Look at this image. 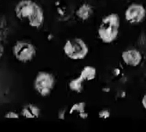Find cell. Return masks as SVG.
<instances>
[{
  "mask_svg": "<svg viewBox=\"0 0 146 132\" xmlns=\"http://www.w3.org/2000/svg\"><path fill=\"white\" fill-rule=\"evenodd\" d=\"M40 113L41 110L38 106L33 104L25 106L21 110V115L27 119H37L39 117Z\"/></svg>",
  "mask_w": 146,
  "mask_h": 132,
  "instance_id": "obj_8",
  "label": "cell"
},
{
  "mask_svg": "<svg viewBox=\"0 0 146 132\" xmlns=\"http://www.w3.org/2000/svg\"><path fill=\"white\" fill-rule=\"evenodd\" d=\"M63 51L65 55L72 60H81L87 56L88 47L81 38L75 37L68 39L64 43Z\"/></svg>",
  "mask_w": 146,
  "mask_h": 132,
  "instance_id": "obj_2",
  "label": "cell"
},
{
  "mask_svg": "<svg viewBox=\"0 0 146 132\" xmlns=\"http://www.w3.org/2000/svg\"><path fill=\"white\" fill-rule=\"evenodd\" d=\"M146 16V10L142 5L132 3L125 12V18L131 24H138L142 22Z\"/></svg>",
  "mask_w": 146,
  "mask_h": 132,
  "instance_id": "obj_6",
  "label": "cell"
},
{
  "mask_svg": "<svg viewBox=\"0 0 146 132\" xmlns=\"http://www.w3.org/2000/svg\"><path fill=\"white\" fill-rule=\"evenodd\" d=\"M123 61L128 66L132 67H137L142 60V55L137 49H129L122 53Z\"/></svg>",
  "mask_w": 146,
  "mask_h": 132,
  "instance_id": "obj_7",
  "label": "cell"
},
{
  "mask_svg": "<svg viewBox=\"0 0 146 132\" xmlns=\"http://www.w3.org/2000/svg\"><path fill=\"white\" fill-rule=\"evenodd\" d=\"M65 113H66V110L64 109H61L58 113V118L60 119H64L65 118Z\"/></svg>",
  "mask_w": 146,
  "mask_h": 132,
  "instance_id": "obj_15",
  "label": "cell"
},
{
  "mask_svg": "<svg viewBox=\"0 0 146 132\" xmlns=\"http://www.w3.org/2000/svg\"><path fill=\"white\" fill-rule=\"evenodd\" d=\"M92 7L87 3L82 4L76 11L77 16L82 21H86L92 16Z\"/></svg>",
  "mask_w": 146,
  "mask_h": 132,
  "instance_id": "obj_10",
  "label": "cell"
},
{
  "mask_svg": "<svg viewBox=\"0 0 146 132\" xmlns=\"http://www.w3.org/2000/svg\"><path fill=\"white\" fill-rule=\"evenodd\" d=\"M39 5L33 0H21L15 7V14L19 20L28 23Z\"/></svg>",
  "mask_w": 146,
  "mask_h": 132,
  "instance_id": "obj_5",
  "label": "cell"
},
{
  "mask_svg": "<svg viewBox=\"0 0 146 132\" xmlns=\"http://www.w3.org/2000/svg\"><path fill=\"white\" fill-rule=\"evenodd\" d=\"M12 50L16 59L21 63L31 61L36 55V47L31 42L27 40L17 41Z\"/></svg>",
  "mask_w": 146,
  "mask_h": 132,
  "instance_id": "obj_4",
  "label": "cell"
},
{
  "mask_svg": "<svg viewBox=\"0 0 146 132\" xmlns=\"http://www.w3.org/2000/svg\"><path fill=\"white\" fill-rule=\"evenodd\" d=\"M120 19L119 15L111 13L102 19L98 29V35L103 43L109 44L117 39L119 33Z\"/></svg>",
  "mask_w": 146,
  "mask_h": 132,
  "instance_id": "obj_1",
  "label": "cell"
},
{
  "mask_svg": "<svg viewBox=\"0 0 146 132\" xmlns=\"http://www.w3.org/2000/svg\"><path fill=\"white\" fill-rule=\"evenodd\" d=\"M55 85V79L51 73L40 71L34 79V86L36 92L42 97L50 95Z\"/></svg>",
  "mask_w": 146,
  "mask_h": 132,
  "instance_id": "obj_3",
  "label": "cell"
},
{
  "mask_svg": "<svg viewBox=\"0 0 146 132\" xmlns=\"http://www.w3.org/2000/svg\"><path fill=\"white\" fill-rule=\"evenodd\" d=\"M84 79L79 75V77L70 81L69 83L70 89L75 93H81L84 89Z\"/></svg>",
  "mask_w": 146,
  "mask_h": 132,
  "instance_id": "obj_12",
  "label": "cell"
},
{
  "mask_svg": "<svg viewBox=\"0 0 146 132\" xmlns=\"http://www.w3.org/2000/svg\"><path fill=\"white\" fill-rule=\"evenodd\" d=\"M99 118H101L103 119H106L108 118H109L110 117V111L108 110H106V109L100 111L99 113Z\"/></svg>",
  "mask_w": 146,
  "mask_h": 132,
  "instance_id": "obj_14",
  "label": "cell"
},
{
  "mask_svg": "<svg viewBox=\"0 0 146 132\" xmlns=\"http://www.w3.org/2000/svg\"><path fill=\"white\" fill-rule=\"evenodd\" d=\"M142 105L143 107L144 108L145 110H146V92L144 95H143L142 99Z\"/></svg>",
  "mask_w": 146,
  "mask_h": 132,
  "instance_id": "obj_16",
  "label": "cell"
},
{
  "mask_svg": "<svg viewBox=\"0 0 146 132\" xmlns=\"http://www.w3.org/2000/svg\"><path fill=\"white\" fill-rule=\"evenodd\" d=\"M19 114L14 111H9L5 115V118L7 119H18Z\"/></svg>",
  "mask_w": 146,
  "mask_h": 132,
  "instance_id": "obj_13",
  "label": "cell"
},
{
  "mask_svg": "<svg viewBox=\"0 0 146 132\" xmlns=\"http://www.w3.org/2000/svg\"><path fill=\"white\" fill-rule=\"evenodd\" d=\"M86 104L84 102H78L74 104L70 110V114L72 115H77L79 118L86 119L88 113L86 111Z\"/></svg>",
  "mask_w": 146,
  "mask_h": 132,
  "instance_id": "obj_9",
  "label": "cell"
},
{
  "mask_svg": "<svg viewBox=\"0 0 146 132\" xmlns=\"http://www.w3.org/2000/svg\"><path fill=\"white\" fill-rule=\"evenodd\" d=\"M80 75L86 81H90L94 80L96 77L97 70L96 68L93 66L87 65L82 68L80 73Z\"/></svg>",
  "mask_w": 146,
  "mask_h": 132,
  "instance_id": "obj_11",
  "label": "cell"
}]
</instances>
